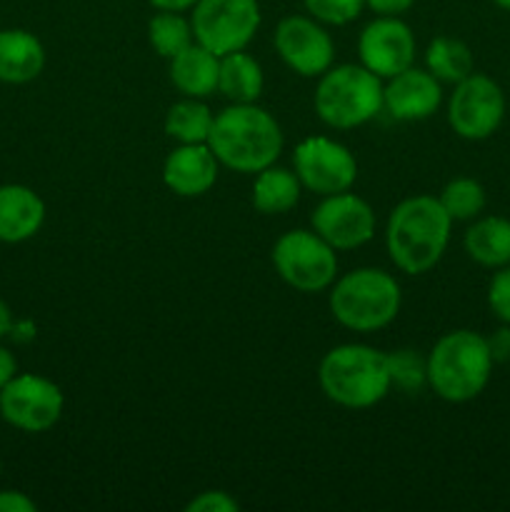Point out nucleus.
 I'll use <instances>...</instances> for the list:
<instances>
[{"mask_svg":"<svg viewBox=\"0 0 510 512\" xmlns=\"http://www.w3.org/2000/svg\"><path fill=\"white\" fill-rule=\"evenodd\" d=\"M453 218L433 195H413L393 208L385 228L388 255L403 273L423 275L440 263Z\"/></svg>","mask_w":510,"mask_h":512,"instance_id":"1","label":"nucleus"},{"mask_svg":"<svg viewBox=\"0 0 510 512\" xmlns=\"http://www.w3.org/2000/svg\"><path fill=\"white\" fill-rule=\"evenodd\" d=\"M208 145L225 168L260 173L283 153V130L268 110L255 103H233L215 115Z\"/></svg>","mask_w":510,"mask_h":512,"instance_id":"2","label":"nucleus"},{"mask_svg":"<svg viewBox=\"0 0 510 512\" xmlns=\"http://www.w3.org/2000/svg\"><path fill=\"white\" fill-rule=\"evenodd\" d=\"M488 340L475 330H450L428 353V388L448 403H470L493 375Z\"/></svg>","mask_w":510,"mask_h":512,"instance_id":"3","label":"nucleus"},{"mask_svg":"<svg viewBox=\"0 0 510 512\" xmlns=\"http://www.w3.org/2000/svg\"><path fill=\"white\" fill-rule=\"evenodd\" d=\"M318 383L325 398L343 408H373L393 388L388 353L360 343L338 345L320 360Z\"/></svg>","mask_w":510,"mask_h":512,"instance_id":"4","label":"nucleus"},{"mask_svg":"<svg viewBox=\"0 0 510 512\" xmlns=\"http://www.w3.org/2000/svg\"><path fill=\"white\" fill-rule=\"evenodd\" d=\"M400 303L398 280L378 268L350 270L330 288V313L355 333H373L390 325L398 318Z\"/></svg>","mask_w":510,"mask_h":512,"instance_id":"5","label":"nucleus"},{"mask_svg":"<svg viewBox=\"0 0 510 512\" xmlns=\"http://www.w3.org/2000/svg\"><path fill=\"white\" fill-rule=\"evenodd\" d=\"M313 103L330 128H358L383 110V83L365 65H330L320 75Z\"/></svg>","mask_w":510,"mask_h":512,"instance_id":"6","label":"nucleus"},{"mask_svg":"<svg viewBox=\"0 0 510 512\" xmlns=\"http://www.w3.org/2000/svg\"><path fill=\"white\" fill-rule=\"evenodd\" d=\"M273 265L298 293H320L335 283L338 255L315 230H288L275 240Z\"/></svg>","mask_w":510,"mask_h":512,"instance_id":"7","label":"nucleus"},{"mask_svg":"<svg viewBox=\"0 0 510 512\" xmlns=\"http://www.w3.org/2000/svg\"><path fill=\"white\" fill-rule=\"evenodd\" d=\"M260 20L258 0H198L190 15L195 43L218 58L243 50L258 33Z\"/></svg>","mask_w":510,"mask_h":512,"instance_id":"8","label":"nucleus"},{"mask_svg":"<svg viewBox=\"0 0 510 512\" xmlns=\"http://www.w3.org/2000/svg\"><path fill=\"white\" fill-rule=\"evenodd\" d=\"M505 93L493 78L470 73L455 83L448 100V123L463 140H485L503 125Z\"/></svg>","mask_w":510,"mask_h":512,"instance_id":"9","label":"nucleus"},{"mask_svg":"<svg viewBox=\"0 0 510 512\" xmlns=\"http://www.w3.org/2000/svg\"><path fill=\"white\" fill-rule=\"evenodd\" d=\"M65 408L63 390L43 375H15L0 390V415L23 433H45L60 420Z\"/></svg>","mask_w":510,"mask_h":512,"instance_id":"10","label":"nucleus"},{"mask_svg":"<svg viewBox=\"0 0 510 512\" xmlns=\"http://www.w3.org/2000/svg\"><path fill=\"white\" fill-rule=\"evenodd\" d=\"M295 175L310 193L335 195L353 188L358 163L343 143L330 138H305L293 155Z\"/></svg>","mask_w":510,"mask_h":512,"instance_id":"11","label":"nucleus"},{"mask_svg":"<svg viewBox=\"0 0 510 512\" xmlns=\"http://www.w3.org/2000/svg\"><path fill=\"white\" fill-rule=\"evenodd\" d=\"M273 43L280 60L303 78H320L333 65V38L323 23L310 15H288L280 20Z\"/></svg>","mask_w":510,"mask_h":512,"instance_id":"12","label":"nucleus"},{"mask_svg":"<svg viewBox=\"0 0 510 512\" xmlns=\"http://www.w3.org/2000/svg\"><path fill=\"white\" fill-rule=\"evenodd\" d=\"M313 230L335 250H355L375 233V213L363 198L353 193L325 195L310 215Z\"/></svg>","mask_w":510,"mask_h":512,"instance_id":"13","label":"nucleus"},{"mask_svg":"<svg viewBox=\"0 0 510 512\" xmlns=\"http://www.w3.org/2000/svg\"><path fill=\"white\" fill-rule=\"evenodd\" d=\"M358 53L370 73L380 80L393 78L415 63V35L400 18L378 15L360 33Z\"/></svg>","mask_w":510,"mask_h":512,"instance_id":"14","label":"nucleus"},{"mask_svg":"<svg viewBox=\"0 0 510 512\" xmlns=\"http://www.w3.org/2000/svg\"><path fill=\"white\" fill-rule=\"evenodd\" d=\"M388 80L390 83L383 88V108L395 120H403V123L425 120L443 103L440 80L430 70H418L410 65L408 70Z\"/></svg>","mask_w":510,"mask_h":512,"instance_id":"15","label":"nucleus"},{"mask_svg":"<svg viewBox=\"0 0 510 512\" xmlns=\"http://www.w3.org/2000/svg\"><path fill=\"white\" fill-rule=\"evenodd\" d=\"M218 165L208 143H180L165 158L163 183L180 198H198L215 185Z\"/></svg>","mask_w":510,"mask_h":512,"instance_id":"16","label":"nucleus"},{"mask_svg":"<svg viewBox=\"0 0 510 512\" xmlns=\"http://www.w3.org/2000/svg\"><path fill=\"white\" fill-rule=\"evenodd\" d=\"M45 223V203L28 185H0V243L30 240Z\"/></svg>","mask_w":510,"mask_h":512,"instance_id":"17","label":"nucleus"},{"mask_svg":"<svg viewBox=\"0 0 510 512\" xmlns=\"http://www.w3.org/2000/svg\"><path fill=\"white\" fill-rule=\"evenodd\" d=\"M43 68L45 48L33 33L20 28L0 30V83H30Z\"/></svg>","mask_w":510,"mask_h":512,"instance_id":"18","label":"nucleus"},{"mask_svg":"<svg viewBox=\"0 0 510 512\" xmlns=\"http://www.w3.org/2000/svg\"><path fill=\"white\" fill-rule=\"evenodd\" d=\"M220 58L200 43L170 58V80L185 98H208L218 90Z\"/></svg>","mask_w":510,"mask_h":512,"instance_id":"19","label":"nucleus"},{"mask_svg":"<svg viewBox=\"0 0 510 512\" xmlns=\"http://www.w3.org/2000/svg\"><path fill=\"white\" fill-rule=\"evenodd\" d=\"M465 253L483 268H503L510 265V220L500 215L475 218L465 233Z\"/></svg>","mask_w":510,"mask_h":512,"instance_id":"20","label":"nucleus"},{"mask_svg":"<svg viewBox=\"0 0 510 512\" xmlns=\"http://www.w3.org/2000/svg\"><path fill=\"white\" fill-rule=\"evenodd\" d=\"M263 68L243 50H235L220 58L218 90L233 103H255L263 93Z\"/></svg>","mask_w":510,"mask_h":512,"instance_id":"21","label":"nucleus"},{"mask_svg":"<svg viewBox=\"0 0 510 512\" xmlns=\"http://www.w3.org/2000/svg\"><path fill=\"white\" fill-rule=\"evenodd\" d=\"M300 180L298 175L290 173L285 168H270L260 170L258 178L253 183V205L258 213L263 215H280L288 213L298 205L300 200Z\"/></svg>","mask_w":510,"mask_h":512,"instance_id":"22","label":"nucleus"},{"mask_svg":"<svg viewBox=\"0 0 510 512\" xmlns=\"http://www.w3.org/2000/svg\"><path fill=\"white\" fill-rule=\"evenodd\" d=\"M425 65L440 83L455 85L475 70L473 50L463 40L440 35V38L430 40L428 50H425Z\"/></svg>","mask_w":510,"mask_h":512,"instance_id":"23","label":"nucleus"},{"mask_svg":"<svg viewBox=\"0 0 510 512\" xmlns=\"http://www.w3.org/2000/svg\"><path fill=\"white\" fill-rule=\"evenodd\" d=\"M215 115L200 98H185L170 105L165 115V133L178 143H208Z\"/></svg>","mask_w":510,"mask_h":512,"instance_id":"24","label":"nucleus"},{"mask_svg":"<svg viewBox=\"0 0 510 512\" xmlns=\"http://www.w3.org/2000/svg\"><path fill=\"white\" fill-rule=\"evenodd\" d=\"M148 40L160 58L170 60V58H175L178 53H183L188 45L195 43L193 25H190V20H185L180 13L160 10L158 15H153V18H150Z\"/></svg>","mask_w":510,"mask_h":512,"instance_id":"25","label":"nucleus"},{"mask_svg":"<svg viewBox=\"0 0 510 512\" xmlns=\"http://www.w3.org/2000/svg\"><path fill=\"white\" fill-rule=\"evenodd\" d=\"M440 205L445 208V213L455 220H475L480 218V213L485 210V188L475 178H455L450 180L443 188V193L438 195Z\"/></svg>","mask_w":510,"mask_h":512,"instance_id":"26","label":"nucleus"},{"mask_svg":"<svg viewBox=\"0 0 510 512\" xmlns=\"http://www.w3.org/2000/svg\"><path fill=\"white\" fill-rule=\"evenodd\" d=\"M390 383L408 395H418L428 385V358L413 348H400L388 353Z\"/></svg>","mask_w":510,"mask_h":512,"instance_id":"27","label":"nucleus"},{"mask_svg":"<svg viewBox=\"0 0 510 512\" xmlns=\"http://www.w3.org/2000/svg\"><path fill=\"white\" fill-rule=\"evenodd\" d=\"M310 18L325 25H348L363 13L365 0H303Z\"/></svg>","mask_w":510,"mask_h":512,"instance_id":"28","label":"nucleus"},{"mask_svg":"<svg viewBox=\"0 0 510 512\" xmlns=\"http://www.w3.org/2000/svg\"><path fill=\"white\" fill-rule=\"evenodd\" d=\"M488 308L500 323L510 325V265L498 268L488 285Z\"/></svg>","mask_w":510,"mask_h":512,"instance_id":"29","label":"nucleus"},{"mask_svg":"<svg viewBox=\"0 0 510 512\" xmlns=\"http://www.w3.org/2000/svg\"><path fill=\"white\" fill-rule=\"evenodd\" d=\"M240 503L223 490H205L185 505V512H238Z\"/></svg>","mask_w":510,"mask_h":512,"instance_id":"30","label":"nucleus"},{"mask_svg":"<svg viewBox=\"0 0 510 512\" xmlns=\"http://www.w3.org/2000/svg\"><path fill=\"white\" fill-rule=\"evenodd\" d=\"M488 340L490 355H493L495 363H510V325H500Z\"/></svg>","mask_w":510,"mask_h":512,"instance_id":"31","label":"nucleus"},{"mask_svg":"<svg viewBox=\"0 0 510 512\" xmlns=\"http://www.w3.org/2000/svg\"><path fill=\"white\" fill-rule=\"evenodd\" d=\"M38 505L20 490H0V512H35Z\"/></svg>","mask_w":510,"mask_h":512,"instance_id":"32","label":"nucleus"},{"mask_svg":"<svg viewBox=\"0 0 510 512\" xmlns=\"http://www.w3.org/2000/svg\"><path fill=\"white\" fill-rule=\"evenodd\" d=\"M413 3L415 0H365V5L375 15H388V18H400V15L413 8Z\"/></svg>","mask_w":510,"mask_h":512,"instance_id":"33","label":"nucleus"},{"mask_svg":"<svg viewBox=\"0 0 510 512\" xmlns=\"http://www.w3.org/2000/svg\"><path fill=\"white\" fill-rule=\"evenodd\" d=\"M15 375H18V363H15L13 353L0 345V390H3L5 385L15 378Z\"/></svg>","mask_w":510,"mask_h":512,"instance_id":"34","label":"nucleus"},{"mask_svg":"<svg viewBox=\"0 0 510 512\" xmlns=\"http://www.w3.org/2000/svg\"><path fill=\"white\" fill-rule=\"evenodd\" d=\"M153 8L158 10H170V13H183V10H193V5L198 0H148Z\"/></svg>","mask_w":510,"mask_h":512,"instance_id":"35","label":"nucleus"},{"mask_svg":"<svg viewBox=\"0 0 510 512\" xmlns=\"http://www.w3.org/2000/svg\"><path fill=\"white\" fill-rule=\"evenodd\" d=\"M10 330H13V313H10L5 300H0V340H3Z\"/></svg>","mask_w":510,"mask_h":512,"instance_id":"36","label":"nucleus"},{"mask_svg":"<svg viewBox=\"0 0 510 512\" xmlns=\"http://www.w3.org/2000/svg\"><path fill=\"white\" fill-rule=\"evenodd\" d=\"M495 5H498V8H503V10H510V0H493Z\"/></svg>","mask_w":510,"mask_h":512,"instance_id":"37","label":"nucleus"}]
</instances>
